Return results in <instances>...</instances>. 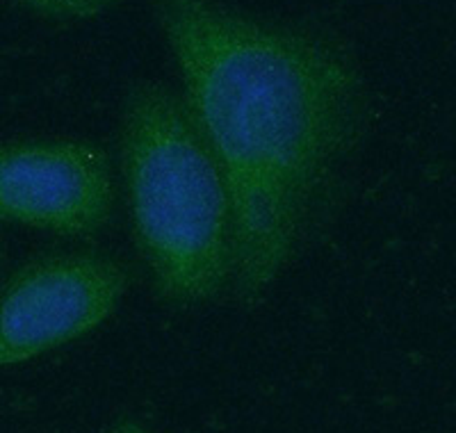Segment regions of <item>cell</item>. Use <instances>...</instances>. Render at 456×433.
Listing matches in <instances>:
<instances>
[{"mask_svg":"<svg viewBox=\"0 0 456 433\" xmlns=\"http://www.w3.org/2000/svg\"><path fill=\"white\" fill-rule=\"evenodd\" d=\"M233 206V283L254 306L299 256L368 126L345 48L217 0H153Z\"/></svg>","mask_w":456,"mask_h":433,"instance_id":"cell-1","label":"cell"},{"mask_svg":"<svg viewBox=\"0 0 456 433\" xmlns=\"http://www.w3.org/2000/svg\"><path fill=\"white\" fill-rule=\"evenodd\" d=\"M121 167L137 251L151 285L178 308L233 283V206L185 98L153 80L128 89Z\"/></svg>","mask_w":456,"mask_h":433,"instance_id":"cell-2","label":"cell"},{"mask_svg":"<svg viewBox=\"0 0 456 433\" xmlns=\"http://www.w3.org/2000/svg\"><path fill=\"white\" fill-rule=\"evenodd\" d=\"M128 283L124 265L101 253L32 258L0 292V367L39 358L99 329Z\"/></svg>","mask_w":456,"mask_h":433,"instance_id":"cell-3","label":"cell"},{"mask_svg":"<svg viewBox=\"0 0 456 433\" xmlns=\"http://www.w3.org/2000/svg\"><path fill=\"white\" fill-rule=\"evenodd\" d=\"M114 194L108 155L89 142L0 144V222L87 238L110 222Z\"/></svg>","mask_w":456,"mask_h":433,"instance_id":"cell-4","label":"cell"},{"mask_svg":"<svg viewBox=\"0 0 456 433\" xmlns=\"http://www.w3.org/2000/svg\"><path fill=\"white\" fill-rule=\"evenodd\" d=\"M121 0H19L28 12L48 19H92Z\"/></svg>","mask_w":456,"mask_h":433,"instance_id":"cell-5","label":"cell"},{"mask_svg":"<svg viewBox=\"0 0 456 433\" xmlns=\"http://www.w3.org/2000/svg\"><path fill=\"white\" fill-rule=\"evenodd\" d=\"M110 433H153L151 429H146L144 424L135 422V420L130 418H119L114 420L112 427H110Z\"/></svg>","mask_w":456,"mask_h":433,"instance_id":"cell-6","label":"cell"},{"mask_svg":"<svg viewBox=\"0 0 456 433\" xmlns=\"http://www.w3.org/2000/svg\"><path fill=\"white\" fill-rule=\"evenodd\" d=\"M0 260H3V247H0Z\"/></svg>","mask_w":456,"mask_h":433,"instance_id":"cell-7","label":"cell"}]
</instances>
